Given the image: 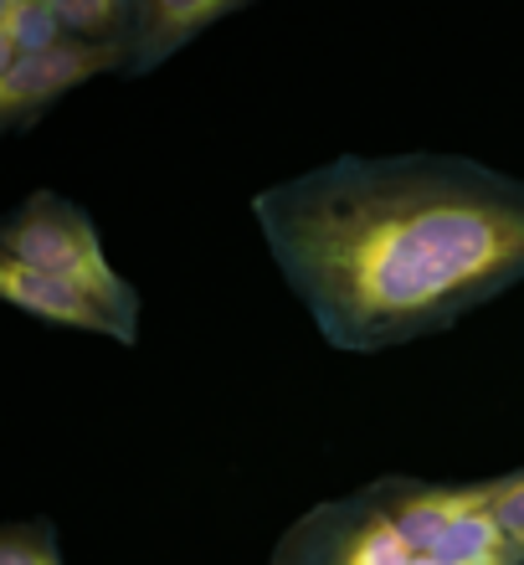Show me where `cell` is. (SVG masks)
I'll use <instances>...</instances> for the list:
<instances>
[{
  "label": "cell",
  "instance_id": "cell-10",
  "mask_svg": "<svg viewBox=\"0 0 524 565\" xmlns=\"http://www.w3.org/2000/svg\"><path fill=\"white\" fill-rule=\"evenodd\" d=\"M489 514L504 530L514 551H524V468L520 473H499L494 478V499H489Z\"/></svg>",
  "mask_w": 524,
  "mask_h": 565
},
{
  "label": "cell",
  "instance_id": "cell-7",
  "mask_svg": "<svg viewBox=\"0 0 524 565\" xmlns=\"http://www.w3.org/2000/svg\"><path fill=\"white\" fill-rule=\"evenodd\" d=\"M0 42H6L11 57L62 46L67 31L57 21V0H0Z\"/></svg>",
  "mask_w": 524,
  "mask_h": 565
},
{
  "label": "cell",
  "instance_id": "cell-5",
  "mask_svg": "<svg viewBox=\"0 0 524 565\" xmlns=\"http://www.w3.org/2000/svg\"><path fill=\"white\" fill-rule=\"evenodd\" d=\"M0 303L15 313H26L36 324H57V329H83V334H104V340L135 344L139 329L119 324L114 313H104L98 303H88L83 294H73L67 282L46 278V273L15 263V257H0Z\"/></svg>",
  "mask_w": 524,
  "mask_h": 565
},
{
  "label": "cell",
  "instance_id": "cell-4",
  "mask_svg": "<svg viewBox=\"0 0 524 565\" xmlns=\"http://www.w3.org/2000/svg\"><path fill=\"white\" fill-rule=\"evenodd\" d=\"M124 67V46H93V42H67L52 52H31V57H11L0 73V135H15L36 124L52 104H62L67 93L83 83Z\"/></svg>",
  "mask_w": 524,
  "mask_h": 565
},
{
  "label": "cell",
  "instance_id": "cell-11",
  "mask_svg": "<svg viewBox=\"0 0 524 565\" xmlns=\"http://www.w3.org/2000/svg\"><path fill=\"white\" fill-rule=\"evenodd\" d=\"M6 62H11V52H6V42H0V73H6Z\"/></svg>",
  "mask_w": 524,
  "mask_h": 565
},
{
  "label": "cell",
  "instance_id": "cell-12",
  "mask_svg": "<svg viewBox=\"0 0 524 565\" xmlns=\"http://www.w3.org/2000/svg\"><path fill=\"white\" fill-rule=\"evenodd\" d=\"M520 561H524V551H520Z\"/></svg>",
  "mask_w": 524,
  "mask_h": 565
},
{
  "label": "cell",
  "instance_id": "cell-3",
  "mask_svg": "<svg viewBox=\"0 0 524 565\" xmlns=\"http://www.w3.org/2000/svg\"><path fill=\"white\" fill-rule=\"evenodd\" d=\"M0 257H15L46 278L67 282L73 294L139 329V294L104 253V237L77 201L57 191H31L15 211L0 216Z\"/></svg>",
  "mask_w": 524,
  "mask_h": 565
},
{
  "label": "cell",
  "instance_id": "cell-2",
  "mask_svg": "<svg viewBox=\"0 0 524 565\" xmlns=\"http://www.w3.org/2000/svg\"><path fill=\"white\" fill-rule=\"evenodd\" d=\"M494 478L386 473L288 524L272 565H524L489 514Z\"/></svg>",
  "mask_w": 524,
  "mask_h": 565
},
{
  "label": "cell",
  "instance_id": "cell-1",
  "mask_svg": "<svg viewBox=\"0 0 524 565\" xmlns=\"http://www.w3.org/2000/svg\"><path fill=\"white\" fill-rule=\"evenodd\" d=\"M284 288L340 355L448 334L524 282V175L448 149H345L253 195Z\"/></svg>",
  "mask_w": 524,
  "mask_h": 565
},
{
  "label": "cell",
  "instance_id": "cell-6",
  "mask_svg": "<svg viewBox=\"0 0 524 565\" xmlns=\"http://www.w3.org/2000/svg\"><path fill=\"white\" fill-rule=\"evenodd\" d=\"M237 11L232 0H145L135 6V26L124 42V67L129 73H154L175 57L180 46H191L201 31Z\"/></svg>",
  "mask_w": 524,
  "mask_h": 565
},
{
  "label": "cell",
  "instance_id": "cell-9",
  "mask_svg": "<svg viewBox=\"0 0 524 565\" xmlns=\"http://www.w3.org/2000/svg\"><path fill=\"white\" fill-rule=\"evenodd\" d=\"M0 565H67L57 545V530L46 520L0 524Z\"/></svg>",
  "mask_w": 524,
  "mask_h": 565
},
{
  "label": "cell",
  "instance_id": "cell-8",
  "mask_svg": "<svg viewBox=\"0 0 524 565\" xmlns=\"http://www.w3.org/2000/svg\"><path fill=\"white\" fill-rule=\"evenodd\" d=\"M57 21L73 42L124 46L135 26V6L129 0H57Z\"/></svg>",
  "mask_w": 524,
  "mask_h": 565
}]
</instances>
